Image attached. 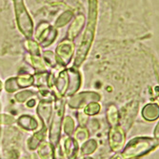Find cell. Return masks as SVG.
Returning <instances> with one entry per match:
<instances>
[{
	"instance_id": "1",
	"label": "cell",
	"mask_w": 159,
	"mask_h": 159,
	"mask_svg": "<svg viewBox=\"0 0 159 159\" xmlns=\"http://www.w3.org/2000/svg\"><path fill=\"white\" fill-rule=\"evenodd\" d=\"M97 13H98V0H89V17L88 24L83 34L80 46L76 52V55L74 62V69L78 68L86 59L87 54L89 53L91 46L95 34V29L97 23Z\"/></svg>"
},
{
	"instance_id": "2",
	"label": "cell",
	"mask_w": 159,
	"mask_h": 159,
	"mask_svg": "<svg viewBox=\"0 0 159 159\" xmlns=\"http://www.w3.org/2000/svg\"><path fill=\"white\" fill-rule=\"evenodd\" d=\"M157 145L158 141L152 137H135L127 144L122 156L124 159H138L154 150Z\"/></svg>"
},
{
	"instance_id": "3",
	"label": "cell",
	"mask_w": 159,
	"mask_h": 159,
	"mask_svg": "<svg viewBox=\"0 0 159 159\" xmlns=\"http://www.w3.org/2000/svg\"><path fill=\"white\" fill-rule=\"evenodd\" d=\"M54 109L52 111V123L50 126V143L55 148L58 145L60 137H61V127L63 124V116H64V101L62 99L55 100Z\"/></svg>"
},
{
	"instance_id": "4",
	"label": "cell",
	"mask_w": 159,
	"mask_h": 159,
	"mask_svg": "<svg viewBox=\"0 0 159 159\" xmlns=\"http://www.w3.org/2000/svg\"><path fill=\"white\" fill-rule=\"evenodd\" d=\"M13 4L18 29L28 39H30L33 36L34 24L25 7L24 1L23 0H13Z\"/></svg>"
},
{
	"instance_id": "5",
	"label": "cell",
	"mask_w": 159,
	"mask_h": 159,
	"mask_svg": "<svg viewBox=\"0 0 159 159\" xmlns=\"http://www.w3.org/2000/svg\"><path fill=\"white\" fill-rule=\"evenodd\" d=\"M138 105H139L138 101L133 100L122 108L119 115V121L121 123L120 127L124 129V132L128 131L131 128L132 124L134 123L138 112V108H139Z\"/></svg>"
},
{
	"instance_id": "6",
	"label": "cell",
	"mask_w": 159,
	"mask_h": 159,
	"mask_svg": "<svg viewBox=\"0 0 159 159\" xmlns=\"http://www.w3.org/2000/svg\"><path fill=\"white\" fill-rule=\"evenodd\" d=\"M100 100V94L94 92H83L71 96L69 100V106L74 109H82L92 102Z\"/></svg>"
},
{
	"instance_id": "7",
	"label": "cell",
	"mask_w": 159,
	"mask_h": 159,
	"mask_svg": "<svg viewBox=\"0 0 159 159\" xmlns=\"http://www.w3.org/2000/svg\"><path fill=\"white\" fill-rule=\"evenodd\" d=\"M75 46L70 39L63 40L56 49V61L61 66H66L70 63L74 54Z\"/></svg>"
},
{
	"instance_id": "8",
	"label": "cell",
	"mask_w": 159,
	"mask_h": 159,
	"mask_svg": "<svg viewBox=\"0 0 159 159\" xmlns=\"http://www.w3.org/2000/svg\"><path fill=\"white\" fill-rule=\"evenodd\" d=\"M56 35H57V32H56L55 29L50 27L46 23L41 24L37 28L36 38L39 41L40 45L44 46V47L50 46L54 41Z\"/></svg>"
},
{
	"instance_id": "9",
	"label": "cell",
	"mask_w": 159,
	"mask_h": 159,
	"mask_svg": "<svg viewBox=\"0 0 159 159\" xmlns=\"http://www.w3.org/2000/svg\"><path fill=\"white\" fill-rule=\"evenodd\" d=\"M125 132L120 126L111 127L109 133V144L113 152H119L125 144Z\"/></svg>"
},
{
	"instance_id": "10",
	"label": "cell",
	"mask_w": 159,
	"mask_h": 159,
	"mask_svg": "<svg viewBox=\"0 0 159 159\" xmlns=\"http://www.w3.org/2000/svg\"><path fill=\"white\" fill-rule=\"evenodd\" d=\"M61 151L67 159H75L78 153V143L71 136L61 139Z\"/></svg>"
},
{
	"instance_id": "11",
	"label": "cell",
	"mask_w": 159,
	"mask_h": 159,
	"mask_svg": "<svg viewBox=\"0 0 159 159\" xmlns=\"http://www.w3.org/2000/svg\"><path fill=\"white\" fill-rule=\"evenodd\" d=\"M52 111L53 109L52 106V102H50V101L42 100L37 106V114L43 123V126L47 129H49V125L52 116Z\"/></svg>"
},
{
	"instance_id": "12",
	"label": "cell",
	"mask_w": 159,
	"mask_h": 159,
	"mask_svg": "<svg viewBox=\"0 0 159 159\" xmlns=\"http://www.w3.org/2000/svg\"><path fill=\"white\" fill-rule=\"evenodd\" d=\"M68 73H69V89H68L67 94L73 95L80 88L81 75L78 73V70L74 68L68 70Z\"/></svg>"
},
{
	"instance_id": "13",
	"label": "cell",
	"mask_w": 159,
	"mask_h": 159,
	"mask_svg": "<svg viewBox=\"0 0 159 159\" xmlns=\"http://www.w3.org/2000/svg\"><path fill=\"white\" fill-rule=\"evenodd\" d=\"M56 90L58 92L59 95L62 97L65 94H67L68 89H69V73L68 70H64L59 74L58 77L55 79L54 83Z\"/></svg>"
},
{
	"instance_id": "14",
	"label": "cell",
	"mask_w": 159,
	"mask_h": 159,
	"mask_svg": "<svg viewBox=\"0 0 159 159\" xmlns=\"http://www.w3.org/2000/svg\"><path fill=\"white\" fill-rule=\"evenodd\" d=\"M47 128L43 126V128L38 131L37 133H35L34 134H33L30 138L28 140V149L30 151H35L37 150L38 146L40 144L43 142L44 140L45 136H46V134H47Z\"/></svg>"
},
{
	"instance_id": "15",
	"label": "cell",
	"mask_w": 159,
	"mask_h": 159,
	"mask_svg": "<svg viewBox=\"0 0 159 159\" xmlns=\"http://www.w3.org/2000/svg\"><path fill=\"white\" fill-rule=\"evenodd\" d=\"M54 149L50 142L43 141L37 148V154L40 159H54Z\"/></svg>"
},
{
	"instance_id": "16",
	"label": "cell",
	"mask_w": 159,
	"mask_h": 159,
	"mask_svg": "<svg viewBox=\"0 0 159 159\" xmlns=\"http://www.w3.org/2000/svg\"><path fill=\"white\" fill-rule=\"evenodd\" d=\"M142 116L147 121H154L159 117V106L157 104H148L142 110Z\"/></svg>"
},
{
	"instance_id": "17",
	"label": "cell",
	"mask_w": 159,
	"mask_h": 159,
	"mask_svg": "<svg viewBox=\"0 0 159 159\" xmlns=\"http://www.w3.org/2000/svg\"><path fill=\"white\" fill-rule=\"evenodd\" d=\"M17 123L22 129H26V131H35L38 128V122L33 116L28 114L21 115L17 120Z\"/></svg>"
},
{
	"instance_id": "18",
	"label": "cell",
	"mask_w": 159,
	"mask_h": 159,
	"mask_svg": "<svg viewBox=\"0 0 159 159\" xmlns=\"http://www.w3.org/2000/svg\"><path fill=\"white\" fill-rule=\"evenodd\" d=\"M84 16L82 14H79V16H76V18L75 19L74 23L71 24L70 30H69V39H74L75 38V36H77L78 33L81 31V29L84 25Z\"/></svg>"
},
{
	"instance_id": "19",
	"label": "cell",
	"mask_w": 159,
	"mask_h": 159,
	"mask_svg": "<svg viewBox=\"0 0 159 159\" xmlns=\"http://www.w3.org/2000/svg\"><path fill=\"white\" fill-rule=\"evenodd\" d=\"M107 119H108V121H109V123H110V125L111 127L117 126V124L119 123V113H118V111H117V109L115 106L111 105L108 108Z\"/></svg>"
},
{
	"instance_id": "20",
	"label": "cell",
	"mask_w": 159,
	"mask_h": 159,
	"mask_svg": "<svg viewBox=\"0 0 159 159\" xmlns=\"http://www.w3.org/2000/svg\"><path fill=\"white\" fill-rule=\"evenodd\" d=\"M97 149V142L94 139H90L88 141H86L83 143V145L80 149L81 154L83 155H89Z\"/></svg>"
},
{
	"instance_id": "21",
	"label": "cell",
	"mask_w": 159,
	"mask_h": 159,
	"mask_svg": "<svg viewBox=\"0 0 159 159\" xmlns=\"http://www.w3.org/2000/svg\"><path fill=\"white\" fill-rule=\"evenodd\" d=\"M74 139L77 142V143H84L86 142V140L89 138V131L84 127H79L76 129H75L74 132Z\"/></svg>"
},
{
	"instance_id": "22",
	"label": "cell",
	"mask_w": 159,
	"mask_h": 159,
	"mask_svg": "<svg viewBox=\"0 0 159 159\" xmlns=\"http://www.w3.org/2000/svg\"><path fill=\"white\" fill-rule=\"evenodd\" d=\"M16 81L19 88H27V87H30L34 84V77L30 75H22L16 77Z\"/></svg>"
},
{
	"instance_id": "23",
	"label": "cell",
	"mask_w": 159,
	"mask_h": 159,
	"mask_svg": "<svg viewBox=\"0 0 159 159\" xmlns=\"http://www.w3.org/2000/svg\"><path fill=\"white\" fill-rule=\"evenodd\" d=\"M63 129H64V132L67 135L70 136L71 134H74L75 132V120L71 118L70 116H66L64 119H63Z\"/></svg>"
},
{
	"instance_id": "24",
	"label": "cell",
	"mask_w": 159,
	"mask_h": 159,
	"mask_svg": "<svg viewBox=\"0 0 159 159\" xmlns=\"http://www.w3.org/2000/svg\"><path fill=\"white\" fill-rule=\"evenodd\" d=\"M31 64L37 70L38 73H45L46 71V64L38 55H31Z\"/></svg>"
},
{
	"instance_id": "25",
	"label": "cell",
	"mask_w": 159,
	"mask_h": 159,
	"mask_svg": "<svg viewBox=\"0 0 159 159\" xmlns=\"http://www.w3.org/2000/svg\"><path fill=\"white\" fill-rule=\"evenodd\" d=\"M101 110V105L97 102H92L84 108V113L87 115H95Z\"/></svg>"
},
{
	"instance_id": "26",
	"label": "cell",
	"mask_w": 159,
	"mask_h": 159,
	"mask_svg": "<svg viewBox=\"0 0 159 159\" xmlns=\"http://www.w3.org/2000/svg\"><path fill=\"white\" fill-rule=\"evenodd\" d=\"M34 77V82L35 86L37 87H46L49 83V75L45 73H39L38 75H36Z\"/></svg>"
},
{
	"instance_id": "27",
	"label": "cell",
	"mask_w": 159,
	"mask_h": 159,
	"mask_svg": "<svg viewBox=\"0 0 159 159\" xmlns=\"http://www.w3.org/2000/svg\"><path fill=\"white\" fill-rule=\"evenodd\" d=\"M5 89L8 93H13V92H16L18 91L20 88L17 84L16 78V77H11L10 79H8L5 83Z\"/></svg>"
},
{
	"instance_id": "28",
	"label": "cell",
	"mask_w": 159,
	"mask_h": 159,
	"mask_svg": "<svg viewBox=\"0 0 159 159\" xmlns=\"http://www.w3.org/2000/svg\"><path fill=\"white\" fill-rule=\"evenodd\" d=\"M34 95V93L32 91H29V90H25V91H21L19 93H17L16 94V99L18 101V102H26L28 99L32 98Z\"/></svg>"
},
{
	"instance_id": "29",
	"label": "cell",
	"mask_w": 159,
	"mask_h": 159,
	"mask_svg": "<svg viewBox=\"0 0 159 159\" xmlns=\"http://www.w3.org/2000/svg\"><path fill=\"white\" fill-rule=\"evenodd\" d=\"M71 17H73V13H71V11H65L63 14H61V16L58 19H57V21L55 23L56 27H63V26H65L70 20Z\"/></svg>"
},
{
	"instance_id": "30",
	"label": "cell",
	"mask_w": 159,
	"mask_h": 159,
	"mask_svg": "<svg viewBox=\"0 0 159 159\" xmlns=\"http://www.w3.org/2000/svg\"><path fill=\"white\" fill-rule=\"evenodd\" d=\"M26 47H27L28 51L32 53V55H39V52H40L39 46L35 41H34L32 39H29L26 42Z\"/></svg>"
},
{
	"instance_id": "31",
	"label": "cell",
	"mask_w": 159,
	"mask_h": 159,
	"mask_svg": "<svg viewBox=\"0 0 159 159\" xmlns=\"http://www.w3.org/2000/svg\"><path fill=\"white\" fill-rule=\"evenodd\" d=\"M44 59H45V62L48 65L52 66V67H54L56 62H57L55 55L52 52H45V53H44Z\"/></svg>"
},
{
	"instance_id": "32",
	"label": "cell",
	"mask_w": 159,
	"mask_h": 159,
	"mask_svg": "<svg viewBox=\"0 0 159 159\" xmlns=\"http://www.w3.org/2000/svg\"><path fill=\"white\" fill-rule=\"evenodd\" d=\"M77 117H78V121L81 127L84 126L87 123V120H88V115L85 114L84 112H78Z\"/></svg>"
},
{
	"instance_id": "33",
	"label": "cell",
	"mask_w": 159,
	"mask_h": 159,
	"mask_svg": "<svg viewBox=\"0 0 159 159\" xmlns=\"http://www.w3.org/2000/svg\"><path fill=\"white\" fill-rule=\"evenodd\" d=\"M2 116H3L4 118H2L1 116H0V121H1L2 123H4V124H11V123L14 121V119H13L11 116H10V115L3 114Z\"/></svg>"
},
{
	"instance_id": "34",
	"label": "cell",
	"mask_w": 159,
	"mask_h": 159,
	"mask_svg": "<svg viewBox=\"0 0 159 159\" xmlns=\"http://www.w3.org/2000/svg\"><path fill=\"white\" fill-rule=\"evenodd\" d=\"M154 136L156 138H159V122L157 123V125L155 127V129H154Z\"/></svg>"
},
{
	"instance_id": "35",
	"label": "cell",
	"mask_w": 159,
	"mask_h": 159,
	"mask_svg": "<svg viewBox=\"0 0 159 159\" xmlns=\"http://www.w3.org/2000/svg\"><path fill=\"white\" fill-rule=\"evenodd\" d=\"M111 159H124V157L122 156V154H116V155H114L113 157H111Z\"/></svg>"
},
{
	"instance_id": "36",
	"label": "cell",
	"mask_w": 159,
	"mask_h": 159,
	"mask_svg": "<svg viewBox=\"0 0 159 159\" xmlns=\"http://www.w3.org/2000/svg\"><path fill=\"white\" fill-rule=\"evenodd\" d=\"M34 105H35V100H34V99H33V101H32V103H31V102H29V103H27V106H28V107H30V108L34 107Z\"/></svg>"
},
{
	"instance_id": "37",
	"label": "cell",
	"mask_w": 159,
	"mask_h": 159,
	"mask_svg": "<svg viewBox=\"0 0 159 159\" xmlns=\"http://www.w3.org/2000/svg\"><path fill=\"white\" fill-rule=\"evenodd\" d=\"M1 88H2V84H1V81H0V91H1Z\"/></svg>"
},
{
	"instance_id": "38",
	"label": "cell",
	"mask_w": 159,
	"mask_h": 159,
	"mask_svg": "<svg viewBox=\"0 0 159 159\" xmlns=\"http://www.w3.org/2000/svg\"><path fill=\"white\" fill-rule=\"evenodd\" d=\"M83 159H93V158H91V157H85V158H83Z\"/></svg>"
},
{
	"instance_id": "39",
	"label": "cell",
	"mask_w": 159,
	"mask_h": 159,
	"mask_svg": "<svg viewBox=\"0 0 159 159\" xmlns=\"http://www.w3.org/2000/svg\"><path fill=\"white\" fill-rule=\"evenodd\" d=\"M21 159H29V158H28V157H22Z\"/></svg>"
},
{
	"instance_id": "40",
	"label": "cell",
	"mask_w": 159,
	"mask_h": 159,
	"mask_svg": "<svg viewBox=\"0 0 159 159\" xmlns=\"http://www.w3.org/2000/svg\"><path fill=\"white\" fill-rule=\"evenodd\" d=\"M55 159H60V158H55Z\"/></svg>"
},
{
	"instance_id": "41",
	"label": "cell",
	"mask_w": 159,
	"mask_h": 159,
	"mask_svg": "<svg viewBox=\"0 0 159 159\" xmlns=\"http://www.w3.org/2000/svg\"><path fill=\"white\" fill-rule=\"evenodd\" d=\"M158 144H159V140H158Z\"/></svg>"
},
{
	"instance_id": "42",
	"label": "cell",
	"mask_w": 159,
	"mask_h": 159,
	"mask_svg": "<svg viewBox=\"0 0 159 159\" xmlns=\"http://www.w3.org/2000/svg\"><path fill=\"white\" fill-rule=\"evenodd\" d=\"M0 159H1V158H0Z\"/></svg>"
}]
</instances>
